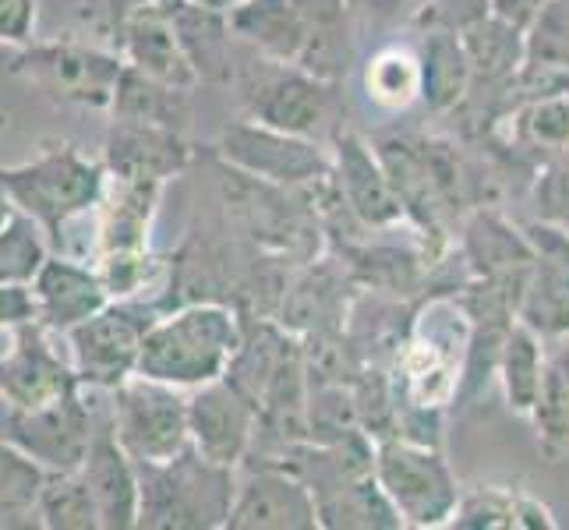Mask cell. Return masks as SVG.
<instances>
[{"label":"cell","instance_id":"cell-1","mask_svg":"<svg viewBox=\"0 0 569 530\" xmlns=\"http://www.w3.org/2000/svg\"><path fill=\"white\" fill-rule=\"evenodd\" d=\"M244 343V326L238 311L216 301H194L156 316L146 326L139 371L156 382L199 389L227 376L230 361Z\"/></svg>","mask_w":569,"mask_h":530},{"label":"cell","instance_id":"cell-2","mask_svg":"<svg viewBox=\"0 0 569 530\" xmlns=\"http://www.w3.org/2000/svg\"><path fill=\"white\" fill-rule=\"evenodd\" d=\"M233 492V467L206 460L194 446L167 463H139V527L227 530Z\"/></svg>","mask_w":569,"mask_h":530},{"label":"cell","instance_id":"cell-3","mask_svg":"<svg viewBox=\"0 0 569 530\" xmlns=\"http://www.w3.org/2000/svg\"><path fill=\"white\" fill-rule=\"evenodd\" d=\"M0 184L8 188L14 209L32 216L53 238L68 220L100 206L107 167L71 142H50L26 163L0 167Z\"/></svg>","mask_w":569,"mask_h":530},{"label":"cell","instance_id":"cell-4","mask_svg":"<svg viewBox=\"0 0 569 530\" xmlns=\"http://www.w3.org/2000/svg\"><path fill=\"white\" fill-rule=\"evenodd\" d=\"M124 57L107 47H92L82 39H50V43L18 47L11 71L39 89L47 100L78 110H107L113 107L117 86L124 78Z\"/></svg>","mask_w":569,"mask_h":530},{"label":"cell","instance_id":"cell-5","mask_svg":"<svg viewBox=\"0 0 569 530\" xmlns=\"http://www.w3.org/2000/svg\"><path fill=\"white\" fill-rule=\"evenodd\" d=\"M107 414L110 392L82 386L71 397H61L47 407H0V436L26 449L43 470H78Z\"/></svg>","mask_w":569,"mask_h":530},{"label":"cell","instance_id":"cell-6","mask_svg":"<svg viewBox=\"0 0 569 530\" xmlns=\"http://www.w3.org/2000/svg\"><path fill=\"white\" fill-rule=\"evenodd\" d=\"M376 481L403 527H449L460 502V484L439 446L415 439H382L376 446Z\"/></svg>","mask_w":569,"mask_h":530},{"label":"cell","instance_id":"cell-7","mask_svg":"<svg viewBox=\"0 0 569 530\" xmlns=\"http://www.w3.org/2000/svg\"><path fill=\"white\" fill-rule=\"evenodd\" d=\"M233 82L241 89L248 117L266 128L319 139L329 124L332 82L305 71L301 64H283L251 53V64L233 71Z\"/></svg>","mask_w":569,"mask_h":530},{"label":"cell","instance_id":"cell-8","mask_svg":"<svg viewBox=\"0 0 569 530\" xmlns=\"http://www.w3.org/2000/svg\"><path fill=\"white\" fill-rule=\"evenodd\" d=\"M113 436L134 463H167L191 446L184 389L131 376L110 392Z\"/></svg>","mask_w":569,"mask_h":530},{"label":"cell","instance_id":"cell-9","mask_svg":"<svg viewBox=\"0 0 569 530\" xmlns=\"http://www.w3.org/2000/svg\"><path fill=\"white\" fill-rule=\"evenodd\" d=\"M216 152L230 170H241L251 181H262L269 188H311L332 173V160L322 152L316 139L287 134L277 128H266L259 121L227 124Z\"/></svg>","mask_w":569,"mask_h":530},{"label":"cell","instance_id":"cell-10","mask_svg":"<svg viewBox=\"0 0 569 530\" xmlns=\"http://www.w3.org/2000/svg\"><path fill=\"white\" fill-rule=\"evenodd\" d=\"M149 322L152 319L146 316V308L128 301H110L92 319L64 332L61 340L82 386L107 389V392L124 386L139 371L142 337Z\"/></svg>","mask_w":569,"mask_h":530},{"label":"cell","instance_id":"cell-11","mask_svg":"<svg viewBox=\"0 0 569 530\" xmlns=\"http://www.w3.org/2000/svg\"><path fill=\"white\" fill-rule=\"evenodd\" d=\"M82 389V379L57 332L43 329L36 319L22 322L11 347L0 353V407H47Z\"/></svg>","mask_w":569,"mask_h":530},{"label":"cell","instance_id":"cell-12","mask_svg":"<svg viewBox=\"0 0 569 530\" xmlns=\"http://www.w3.org/2000/svg\"><path fill=\"white\" fill-rule=\"evenodd\" d=\"M188 418H191V446L206 460L238 470L251 457L254 439H259L262 407L238 382H230L223 376L188 392Z\"/></svg>","mask_w":569,"mask_h":530},{"label":"cell","instance_id":"cell-13","mask_svg":"<svg viewBox=\"0 0 569 530\" xmlns=\"http://www.w3.org/2000/svg\"><path fill=\"white\" fill-rule=\"evenodd\" d=\"M319 499L311 484L280 463L248 467L238 478V492L227 517V530H316Z\"/></svg>","mask_w":569,"mask_h":530},{"label":"cell","instance_id":"cell-14","mask_svg":"<svg viewBox=\"0 0 569 530\" xmlns=\"http://www.w3.org/2000/svg\"><path fill=\"white\" fill-rule=\"evenodd\" d=\"M535 248V266L517 301V322L538 337H566L569 332V230L562 223L541 220L527 223Z\"/></svg>","mask_w":569,"mask_h":530},{"label":"cell","instance_id":"cell-15","mask_svg":"<svg viewBox=\"0 0 569 530\" xmlns=\"http://www.w3.org/2000/svg\"><path fill=\"white\" fill-rule=\"evenodd\" d=\"M332 173H337V199L361 227L379 230L400 223L407 216L376 146H368L361 134L355 131L332 134Z\"/></svg>","mask_w":569,"mask_h":530},{"label":"cell","instance_id":"cell-16","mask_svg":"<svg viewBox=\"0 0 569 530\" xmlns=\"http://www.w3.org/2000/svg\"><path fill=\"white\" fill-rule=\"evenodd\" d=\"M188 163H191V146L184 139V131L142 124V121H121V117L110 121L103 142V167L110 177L167 184Z\"/></svg>","mask_w":569,"mask_h":530},{"label":"cell","instance_id":"cell-17","mask_svg":"<svg viewBox=\"0 0 569 530\" xmlns=\"http://www.w3.org/2000/svg\"><path fill=\"white\" fill-rule=\"evenodd\" d=\"M29 290L36 301V322L57 332V337H64L74 326H82L86 319H92L96 311H103L113 301L96 266L68 259V254H57V251L43 262V269L36 272Z\"/></svg>","mask_w":569,"mask_h":530},{"label":"cell","instance_id":"cell-18","mask_svg":"<svg viewBox=\"0 0 569 530\" xmlns=\"http://www.w3.org/2000/svg\"><path fill=\"white\" fill-rule=\"evenodd\" d=\"M113 50L124 57L128 68L156 78V82H167L173 89L191 92L202 82L181 43L178 26H173V14L146 11V14L124 18V22L113 29Z\"/></svg>","mask_w":569,"mask_h":530},{"label":"cell","instance_id":"cell-19","mask_svg":"<svg viewBox=\"0 0 569 530\" xmlns=\"http://www.w3.org/2000/svg\"><path fill=\"white\" fill-rule=\"evenodd\" d=\"M78 470H82V478L92 488V499L100 506L103 530L139 527V463L117 442L110 414L96 428L92 446Z\"/></svg>","mask_w":569,"mask_h":530},{"label":"cell","instance_id":"cell-20","mask_svg":"<svg viewBox=\"0 0 569 530\" xmlns=\"http://www.w3.org/2000/svg\"><path fill=\"white\" fill-rule=\"evenodd\" d=\"M463 254L481 283H492L520 301L527 272L535 266V248L527 230L509 227L496 212H475L463 233Z\"/></svg>","mask_w":569,"mask_h":530},{"label":"cell","instance_id":"cell-21","mask_svg":"<svg viewBox=\"0 0 569 530\" xmlns=\"http://www.w3.org/2000/svg\"><path fill=\"white\" fill-rule=\"evenodd\" d=\"M227 26L248 53L283 64L301 61L311 29L293 0H238L227 8Z\"/></svg>","mask_w":569,"mask_h":530},{"label":"cell","instance_id":"cell-22","mask_svg":"<svg viewBox=\"0 0 569 530\" xmlns=\"http://www.w3.org/2000/svg\"><path fill=\"white\" fill-rule=\"evenodd\" d=\"M449 527L460 530H556L552 509L541 506L538 499L513 492L502 484H478L475 492H460L457 513Z\"/></svg>","mask_w":569,"mask_h":530},{"label":"cell","instance_id":"cell-23","mask_svg":"<svg viewBox=\"0 0 569 530\" xmlns=\"http://www.w3.org/2000/svg\"><path fill=\"white\" fill-rule=\"evenodd\" d=\"M421 103H428L436 113H449L467 103L470 86H475V68H470V53L463 47L460 32L431 29L421 39Z\"/></svg>","mask_w":569,"mask_h":530},{"label":"cell","instance_id":"cell-24","mask_svg":"<svg viewBox=\"0 0 569 530\" xmlns=\"http://www.w3.org/2000/svg\"><path fill=\"white\" fill-rule=\"evenodd\" d=\"M173 26H178L181 43H184L202 82H230L233 71H238L233 68L230 50L241 47V43L230 36L227 11H216L206 4H194V0H184L181 11L173 14Z\"/></svg>","mask_w":569,"mask_h":530},{"label":"cell","instance_id":"cell-25","mask_svg":"<svg viewBox=\"0 0 569 530\" xmlns=\"http://www.w3.org/2000/svg\"><path fill=\"white\" fill-rule=\"evenodd\" d=\"M421 53L407 43H386L365 61L361 89L371 107L386 113H403L415 103H421Z\"/></svg>","mask_w":569,"mask_h":530},{"label":"cell","instance_id":"cell-26","mask_svg":"<svg viewBox=\"0 0 569 530\" xmlns=\"http://www.w3.org/2000/svg\"><path fill=\"white\" fill-rule=\"evenodd\" d=\"M496 376L502 382L506 403L517 414L531 418V410L541 397V386L548 376V361H545V337H538L535 329H527L523 322H513L506 332V340L499 347V361H496Z\"/></svg>","mask_w":569,"mask_h":530},{"label":"cell","instance_id":"cell-27","mask_svg":"<svg viewBox=\"0 0 569 530\" xmlns=\"http://www.w3.org/2000/svg\"><path fill=\"white\" fill-rule=\"evenodd\" d=\"M110 113L121 117V121H142V124L184 131L191 107H188L184 89H173L167 82H156V78H149L142 71L124 68V78H121V86H117Z\"/></svg>","mask_w":569,"mask_h":530},{"label":"cell","instance_id":"cell-28","mask_svg":"<svg viewBox=\"0 0 569 530\" xmlns=\"http://www.w3.org/2000/svg\"><path fill=\"white\" fill-rule=\"evenodd\" d=\"M36 517L47 530H103L100 506H96L82 470H47Z\"/></svg>","mask_w":569,"mask_h":530},{"label":"cell","instance_id":"cell-29","mask_svg":"<svg viewBox=\"0 0 569 530\" xmlns=\"http://www.w3.org/2000/svg\"><path fill=\"white\" fill-rule=\"evenodd\" d=\"M47 470L26 449L0 436V527H39L36 502Z\"/></svg>","mask_w":569,"mask_h":530},{"label":"cell","instance_id":"cell-30","mask_svg":"<svg viewBox=\"0 0 569 530\" xmlns=\"http://www.w3.org/2000/svg\"><path fill=\"white\" fill-rule=\"evenodd\" d=\"M50 254H53L50 233L39 227L32 216L14 212L11 220L0 227V283L29 287Z\"/></svg>","mask_w":569,"mask_h":530},{"label":"cell","instance_id":"cell-31","mask_svg":"<svg viewBox=\"0 0 569 530\" xmlns=\"http://www.w3.org/2000/svg\"><path fill=\"white\" fill-rule=\"evenodd\" d=\"M506 121L513 128L509 139L523 149H548L559 156L569 152V92L523 100Z\"/></svg>","mask_w":569,"mask_h":530},{"label":"cell","instance_id":"cell-32","mask_svg":"<svg viewBox=\"0 0 569 530\" xmlns=\"http://www.w3.org/2000/svg\"><path fill=\"white\" fill-rule=\"evenodd\" d=\"M531 421L538 428V449L545 453V460L559 463L569 453V368L562 361L548 364Z\"/></svg>","mask_w":569,"mask_h":530},{"label":"cell","instance_id":"cell-33","mask_svg":"<svg viewBox=\"0 0 569 530\" xmlns=\"http://www.w3.org/2000/svg\"><path fill=\"white\" fill-rule=\"evenodd\" d=\"M527 64L569 71V0H548L523 32Z\"/></svg>","mask_w":569,"mask_h":530},{"label":"cell","instance_id":"cell-34","mask_svg":"<svg viewBox=\"0 0 569 530\" xmlns=\"http://www.w3.org/2000/svg\"><path fill=\"white\" fill-rule=\"evenodd\" d=\"M492 14V0H421L415 8V26L421 32H467Z\"/></svg>","mask_w":569,"mask_h":530},{"label":"cell","instance_id":"cell-35","mask_svg":"<svg viewBox=\"0 0 569 530\" xmlns=\"http://www.w3.org/2000/svg\"><path fill=\"white\" fill-rule=\"evenodd\" d=\"M184 0H89V14L100 18L103 29L113 39V29L131 14H146V11H163V14H178Z\"/></svg>","mask_w":569,"mask_h":530},{"label":"cell","instance_id":"cell-36","mask_svg":"<svg viewBox=\"0 0 569 530\" xmlns=\"http://www.w3.org/2000/svg\"><path fill=\"white\" fill-rule=\"evenodd\" d=\"M39 0H0V43L26 47L36 36Z\"/></svg>","mask_w":569,"mask_h":530},{"label":"cell","instance_id":"cell-37","mask_svg":"<svg viewBox=\"0 0 569 530\" xmlns=\"http://www.w3.org/2000/svg\"><path fill=\"white\" fill-rule=\"evenodd\" d=\"M548 4V0H492V14L502 18L506 26H513L520 32H527V26L535 22L538 11Z\"/></svg>","mask_w":569,"mask_h":530},{"label":"cell","instance_id":"cell-38","mask_svg":"<svg viewBox=\"0 0 569 530\" xmlns=\"http://www.w3.org/2000/svg\"><path fill=\"white\" fill-rule=\"evenodd\" d=\"M18 209H14V202H11V194H8V188L0 184V227H4L11 216H14Z\"/></svg>","mask_w":569,"mask_h":530},{"label":"cell","instance_id":"cell-39","mask_svg":"<svg viewBox=\"0 0 569 530\" xmlns=\"http://www.w3.org/2000/svg\"><path fill=\"white\" fill-rule=\"evenodd\" d=\"M194 4H206V8H216V11H227V8L238 4V0H194Z\"/></svg>","mask_w":569,"mask_h":530},{"label":"cell","instance_id":"cell-40","mask_svg":"<svg viewBox=\"0 0 569 530\" xmlns=\"http://www.w3.org/2000/svg\"><path fill=\"white\" fill-rule=\"evenodd\" d=\"M379 4H382V8H400V4H415V8H418L421 0H379Z\"/></svg>","mask_w":569,"mask_h":530},{"label":"cell","instance_id":"cell-41","mask_svg":"<svg viewBox=\"0 0 569 530\" xmlns=\"http://www.w3.org/2000/svg\"><path fill=\"white\" fill-rule=\"evenodd\" d=\"M350 4H355V8H358V4H379V0H350Z\"/></svg>","mask_w":569,"mask_h":530},{"label":"cell","instance_id":"cell-42","mask_svg":"<svg viewBox=\"0 0 569 530\" xmlns=\"http://www.w3.org/2000/svg\"><path fill=\"white\" fill-rule=\"evenodd\" d=\"M562 227H566V230H569V216H566V220H562Z\"/></svg>","mask_w":569,"mask_h":530}]
</instances>
